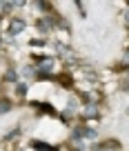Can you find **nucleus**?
Returning a JSON list of instances; mask_svg holds the SVG:
<instances>
[{"mask_svg": "<svg viewBox=\"0 0 129 151\" xmlns=\"http://www.w3.org/2000/svg\"><path fill=\"white\" fill-rule=\"evenodd\" d=\"M22 27H25V22H22V20H14V22H11V33L22 31Z\"/></svg>", "mask_w": 129, "mask_h": 151, "instance_id": "1", "label": "nucleus"}, {"mask_svg": "<svg viewBox=\"0 0 129 151\" xmlns=\"http://www.w3.org/2000/svg\"><path fill=\"white\" fill-rule=\"evenodd\" d=\"M51 67H53V60H43L40 62V69L43 71H51Z\"/></svg>", "mask_w": 129, "mask_h": 151, "instance_id": "2", "label": "nucleus"}, {"mask_svg": "<svg viewBox=\"0 0 129 151\" xmlns=\"http://www.w3.org/2000/svg\"><path fill=\"white\" fill-rule=\"evenodd\" d=\"M22 2H25V0H14V5H22Z\"/></svg>", "mask_w": 129, "mask_h": 151, "instance_id": "3", "label": "nucleus"}, {"mask_svg": "<svg viewBox=\"0 0 129 151\" xmlns=\"http://www.w3.org/2000/svg\"><path fill=\"white\" fill-rule=\"evenodd\" d=\"M0 11H2V0H0Z\"/></svg>", "mask_w": 129, "mask_h": 151, "instance_id": "4", "label": "nucleus"}]
</instances>
